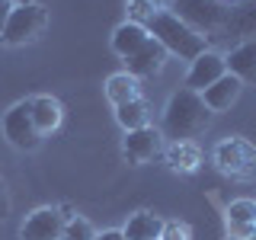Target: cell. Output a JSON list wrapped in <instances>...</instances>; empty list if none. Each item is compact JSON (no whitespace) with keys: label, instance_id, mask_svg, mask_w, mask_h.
<instances>
[{"label":"cell","instance_id":"obj_1","mask_svg":"<svg viewBox=\"0 0 256 240\" xmlns=\"http://www.w3.org/2000/svg\"><path fill=\"white\" fill-rule=\"evenodd\" d=\"M144 29H148L150 38H157L160 45H164L166 54H176V58L182 61H196L202 52H208V42L202 32H196L192 26H186V22L180 20L173 10H154L148 16V20L141 22Z\"/></svg>","mask_w":256,"mask_h":240},{"label":"cell","instance_id":"obj_2","mask_svg":"<svg viewBox=\"0 0 256 240\" xmlns=\"http://www.w3.org/2000/svg\"><path fill=\"white\" fill-rule=\"evenodd\" d=\"M212 125V109L202 102V96L192 90H176L164 109V128L160 134L170 141H189L196 134H202Z\"/></svg>","mask_w":256,"mask_h":240},{"label":"cell","instance_id":"obj_3","mask_svg":"<svg viewBox=\"0 0 256 240\" xmlns=\"http://www.w3.org/2000/svg\"><path fill=\"white\" fill-rule=\"evenodd\" d=\"M45 20H48L45 10L38 4H32V0H26V4H13L10 20H6L4 32H0V42L4 45H26V42H32V38L45 29Z\"/></svg>","mask_w":256,"mask_h":240},{"label":"cell","instance_id":"obj_4","mask_svg":"<svg viewBox=\"0 0 256 240\" xmlns=\"http://www.w3.org/2000/svg\"><path fill=\"white\" fill-rule=\"evenodd\" d=\"M214 166H218L224 176L250 180L256 173V148L246 138H228L214 148Z\"/></svg>","mask_w":256,"mask_h":240},{"label":"cell","instance_id":"obj_5","mask_svg":"<svg viewBox=\"0 0 256 240\" xmlns=\"http://www.w3.org/2000/svg\"><path fill=\"white\" fill-rule=\"evenodd\" d=\"M4 134L16 150H36L42 144V134L32 122V100H22L4 112Z\"/></svg>","mask_w":256,"mask_h":240},{"label":"cell","instance_id":"obj_6","mask_svg":"<svg viewBox=\"0 0 256 240\" xmlns=\"http://www.w3.org/2000/svg\"><path fill=\"white\" fill-rule=\"evenodd\" d=\"M166 4H170L176 10V16L196 32L218 29V26L228 22V10H224L218 0H166Z\"/></svg>","mask_w":256,"mask_h":240},{"label":"cell","instance_id":"obj_7","mask_svg":"<svg viewBox=\"0 0 256 240\" xmlns=\"http://www.w3.org/2000/svg\"><path fill=\"white\" fill-rule=\"evenodd\" d=\"M122 150H125V160H128V164L141 166V164L154 160L160 150H164V134H160L157 128H150V125L134 128V132H125Z\"/></svg>","mask_w":256,"mask_h":240},{"label":"cell","instance_id":"obj_8","mask_svg":"<svg viewBox=\"0 0 256 240\" xmlns=\"http://www.w3.org/2000/svg\"><path fill=\"white\" fill-rule=\"evenodd\" d=\"M64 234V214L61 208H36L20 228L22 240H61Z\"/></svg>","mask_w":256,"mask_h":240},{"label":"cell","instance_id":"obj_9","mask_svg":"<svg viewBox=\"0 0 256 240\" xmlns=\"http://www.w3.org/2000/svg\"><path fill=\"white\" fill-rule=\"evenodd\" d=\"M228 74V68H224V54L218 52H202L196 61L189 64V74H186V90L192 93H202L205 86H212L218 77Z\"/></svg>","mask_w":256,"mask_h":240},{"label":"cell","instance_id":"obj_10","mask_svg":"<svg viewBox=\"0 0 256 240\" xmlns=\"http://www.w3.org/2000/svg\"><path fill=\"white\" fill-rule=\"evenodd\" d=\"M125 64H128V74L132 77H154V74H160L164 70V64H166V52H164V45L157 42V38H148L138 52L132 54V58H125Z\"/></svg>","mask_w":256,"mask_h":240},{"label":"cell","instance_id":"obj_11","mask_svg":"<svg viewBox=\"0 0 256 240\" xmlns=\"http://www.w3.org/2000/svg\"><path fill=\"white\" fill-rule=\"evenodd\" d=\"M240 90H244V84L234 77V74H224V77H218L212 86H205L202 93V102L212 112H224V109H230L237 102V96H240Z\"/></svg>","mask_w":256,"mask_h":240},{"label":"cell","instance_id":"obj_12","mask_svg":"<svg viewBox=\"0 0 256 240\" xmlns=\"http://www.w3.org/2000/svg\"><path fill=\"white\" fill-rule=\"evenodd\" d=\"M228 74H234L240 84H256V38H246L224 58Z\"/></svg>","mask_w":256,"mask_h":240},{"label":"cell","instance_id":"obj_13","mask_svg":"<svg viewBox=\"0 0 256 240\" xmlns=\"http://www.w3.org/2000/svg\"><path fill=\"white\" fill-rule=\"evenodd\" d=\"M148 29L141 26V22H122V26H118L116 32H112V52L116 54H122V58H132L134 52H138V48L148 42Z\"/></svg>","mask_w":256,"mask_h":240},{"label":"cell","instance_id":"obj_14","mask_svg":"<svg viewBox=\"0 0 256 240\" xmlns=\"http://www.w3.org/2000/svg\"><path fill=\"white\" fill-rule=\"evenodd\" d=\"M61 118H64V109L54 96H36L32 100V122H36L38 134H52L61 125Z\"/></svg>","mask_w":256,"mask_h":240},{"label":"cell","instance_id":"obj_15","mask_svg":"<svg viewBox=\"0 0 256 240\" xmlns=\"http://www.w3.org/2000/svg\"><path fill=\"white\" fill-rule=\"evenodd\" d=\"M160 230H164V221L154 212H138L128 218L122 234L125 240H160Z\"/></svg>","mask_w":256,"mask_h":240},{"label":"cell","instance_id":"obj_16","mask_svg":"<svg viewBox=\"0 0 256 240\" xmlns=\"http://www.w3.org/2000/svg\"><path fill=\"white\" fill-rule=\"evenodd\" d=\"M106 96H109V102H116V106L132 102V100H141V80L132 77L128 70H122V74H112L106 80Z\"/></svg>","mask_w":256,"mask_h":240},{"label":"cell","instance_id":"obj_17","mask_svg":"<svg viewBox=\"0 0 256 240\" xmlns=\"http://www.w3.org/2000/svg\"><path fill=\"white\" fill-rule=\"evenodd\" d=\"M166 164L176 173H196L198 164H202V154L192 141H173L170 150H166Z\"/></svg>","mask_w":256,"mask_h":240},{"label":"cell","instance_id":"obj_18","mask_svg":"<svg viewBox=\"0 0 256 240\" xmlns=\"http://www.w3.org/2000/svg\"><path fill=\"white\" fill-rule=\"evenodd\" d=\"M148 116H150V109H148V102H144V100H132V102L116 106V118H118V125H122L125 132L144 128V125H148Z\"/></svg>","mask_w":256,"mask_h":240},{"label":"cell","instance_id":"obj_19","mask_svg":"<svg viewBox=\"0 0 256 240\" xmlns=\"http://www.w3.org/2000/svg\"><path fill=\"white\" fill-rule=\"evenodd\" d=\"M224 26L237 29L240 36L256 38V4H246V6H240V10L228 13V22H224Z\"/></svg>","mask_w":256,"mask_h":240},{"label":"cell","instance_id":"obj_20","mask_svg":"<svg viewBox=\"0 0 256 240\" xmlns=\"http://www.w3.org/2000/svg\"><path fill=\"white\" fill-rule=\"evenodd\" d=\"M228 224H256V202L253 198H234L228 205Z\"/></svg>","mask_w":256,"mask_h":240},{"label":"cell","instance_id":"obj_21","mask_svg":"<svg viewBox=\"0 0 256 240\" xmlns=\"http://www.w3.org/2000/svg\"><path fill=\"white\" fill-rule=\"evenodd\" d=\"M61 240H96V230H93V224L86 221V218H70V221H64V234Z\"/></svg>","mask_w":256,"mask_h":240},{"label":"cell","instance_id":"obj_22","mask_svg":"<svg viewBox=\"0 0 256 240\" xmlns=\"http://www.w3.org/2000/svg\"><path fill=\"white\" fill-rule=\"evenodd\" d=\"M160 240H192V234H189V224H182V221H164Z\"/></svg>","mask_w":256,"mask_h":240},{"label":"cell","instance_id":"obj_23","mask_svg":"<svg viewBox=\"0 0 256 240\" xmlns=\"http://www.w3.org/2000/svg\"><path fill=\"white\" fill-rule=\"evenodd\" d=\"M230 228V237H237V240H250L256 234V224H228Z\"/></svg>","mask_w":256,"mask_h":240},{"label":"cell","instance_id":"obj_24","mask_svg":"<svg viewBox=\"0 0 256 240\" xmlns=\"http://www.w3.org/2000/svg\"><path fill=\"white\" fill-rule=\"evenodd\" d=\"M10 10H13V0H0V32H4L6 20H10Z\"/></svg>","mask_w":256,"mask_h":240},{"label":"cell","instance_id":"obj_25","mask_svg":"<svg viewBox=\"0 0 256 240\" xmlns=\"http://www.w3.org/2000/svg\"><path fill=\"white\" fill-rule=\"evenodd\" d=\"M6 214H10V198H6V192L0 189V221H4Z\"/></svg>","mask_w":256,"mask_h":240},{"label":"cell","instance_id":"obj_26","mask_svg":"<svg viewBox=\"0 0 256 240\" xmlns=\"http://www.w3.org/2000/svg\"><path fill=\"white\" fill-rule=\"evenodd\" d=\"M96 240H125L122 230H102V234H96Z\"/></svg>","mask_w":256,"mask_h":240},{"label":"cell","instance_id":"obj_27","mask_svg":"<svg viewBox=\"0 0 256 240\" xmlns=\"http://www.w3.org/2000/svg\"><path fill=\"white\" fill-rule=\"evenodd\" d=\"M132 4H144V6H154V10H164L166 0H132Z\"/></svg>","mask_w":256,"mask_h":240},{"label":"cell","instance_id":"obj_28","mask_svg":"<svg viewBox=\"0 0 256 240\" xmlns=\"http://www.w3.org/2000/svg\"><path fill=\"white\" fill-rule=\"evenodd\" d=\"M0 189H4V180H0Z\"/></svg>","mask_w":256,"mask_h":240},{"label":"cell","instance_id":"obj_29","mask_svg":"<svg viewBox=\"0 0 256 240\" xmlns=\"http://www.w3.org/2000/svg\"><path fill=\"white\" fill-rule=\"evenodd\" d=\"M20 4H26V0H20Z\"/></svg>","mask_w":256,"mask_h":240}]
</instances>
